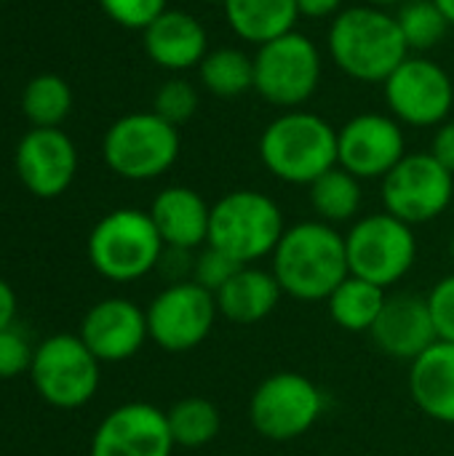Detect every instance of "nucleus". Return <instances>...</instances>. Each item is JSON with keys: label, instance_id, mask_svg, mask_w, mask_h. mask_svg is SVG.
Returning <instances> with one entry per match:
<instances>
[{"label": "nucleus", "instance_id": "nucleus-18", "mask_svg": "<svg viewBox=\"0 0 454 456\" xmlns=\"http://www.w3.org/2000/svg\"><path fill=\"white\" fill-rule=\"evenodd\" d=\"M375 347L396 361H417L439 342L428 299L420 294H388L377 323L369 331Z\"/></svg>", "mask_w": 454, "mask_h": 456}, {"label": "nucleus", "instance_id": "nucleus-31", "mask_svg": "<svg viewBox=\"0 0 454 456\" xmlns=\"http://www.w3.org/2000/svg\"><path fill=\"white\" fill-rule=\"evenodd\" d=\"M241 267H244V265L235 262L233 256H227L225 251H219V248H214V246H203V248H198V254H195L190 281H195L201 289H206L209 294L217 297V294L230 283V278H233Z\"/></svg>", "mask_w": 454, "mask_h": 456}, {"label": "nucleus", "instance_id": "nucleus-19", "mask_svg": "<svg viewBox=\"0 0 454 456\" xmlns=\"http://www.w3.org/2000/svg\"><path fill=\"white\" fill-rule=\"evenodd\" d=\"M142 45L153 64L169 72H185L203 61L209 53V32L187 11L166 8L147 29H142Z\"/></svg>", "mask_w": 454, "mask_h": 456}, {"label": "nucleus", "instance_id": "nucleus-38", "mask_svg": "<svg viewBox=\"0 0 454 456\" xmlns=\"http://www.w3.org/2000/svg\"><path fill=\"white\" fill-rule=\"evenodd\" d=\"M439 8H442V13L447 16V21H450V27H454V0H433Z\"/></svg>", "mask_w": 454, "mask_h": 456}, {"label": "nucleus", "instance_id": "nucleus-8", "mask_svg": "<svg viewBox=\"0 0 454 456\" xmlns=\"http://www.w3.org/2000/svg\"><path fill=\"white\" fill-rule=\"evenodd\" d=\"M29 379L54 409H83L99 390L102 363L78 334H54L35 347Z\"/></svg>", "mask_w": 454, "mask_h": 456}, {"label": "nucleus", "instance_id": "nucleus-32", "mask_svg": "<svg viewBox=\"0 0 454 456\" xmlns=\"http://www.w3.org/2000/svg\"><path fill=\"white\" fill-rule=\"evenodd\" d=\"M99 5L126 29H147L166 11V0H99Z\"/></svg>", "mask_w": 454, "mask_h": 456}, {"label": "nucleus", "instance_id": "nucleus-7", "mask_svg": "<svg viewBox=\"0 0 454 456\" xmlns=\"http://www.w3.org/2000/svg\"><path fill=\"white\" fill-rule=\"evenodd\" d=\"M324 59L318 45L292 29L254 53V91L273 107L300 110L318 91Z\"/></svg>", "mask_w": 454, "mask_h": 456}, {"label": "nucleus", "instance_id": "nucleus-34", "mask_svg": "<svg viewBox=\"0 0 454 456\" xmlns=\"http://www.w3.org/2000/svg\"><path fill=\"white\" fill-rule=\"evenodd\" d=\"M428 307H431V318L436 326V334L442 342H452L454 345V273L444 275L431 291H428Z\"/></svg>", "mask_w": 454, "mask_h": 456}, {"label": "nucleus", "instance_id": "nucleus-29", "mask_svg": "<svg viewBox=\"0 0 454 456\" xmlns=\"http://www.w3.org/2000/svg\"><path fill=\"white\" fill-rule=\"evenodd\" d=\"M393 16L399 21L409 53L436 48L450 32V21L433 0H407L404 5H399Z\"/></svg>", "mask_w": 454, "mask_h": 456}, {"label": "nucleus", "instance_id": "nucleus-4", "mask_svg": "<svg viewBox=\"0 0 454 456\" xmlns=\"http://www.w3.org/2000/svg\"><path fill=\"white\" fill-rule=\"evenodd\" d=\"M91 267L112 283H134L158 270L166 251L153 219L139 208L104 214L86 243Z\"/></svg>", "mask_w": 454, "mask_h": 456}, {"label": "nucleus", "instance_id": "nucleus-21", "mask_svg": "<svg viewBox=\"0 0 454 456\" xmlns=\"http://www.w3.org/2000/svg\"><path fill=\"white\" fill-rule=\"evenodd\" d=\"M415 406L433 422L454 425V345L436 342L409 366Z\"/></svg>", "mask_w": 454, "mask_h": 456}, {"label": "nucleus", "instance_id": "nucleus-11", "mask_svg": "<svg viewBox=\"0 0 454 456\" xmlns=\"http://www.w3.org/2000/svg\"><path fill=\"white\" fill-rule=\"evenodd\" d=\"M383 206L409 227L439 219L454 198V176L431 152H407L383 179Z\"/></svg>", "mask_w": 454, "mask_h": 456}, {"label": "nucleus", "instance_id": "nucleus-16", "mask_svg": "<svg viewBox=\"0 0 454 456\" xmlns=\"http://www.w3.org/2000/svg\"><path fill=\"white\" fill-rule=\"evenodd\" d=\"M78 337L99 358V363H123L150 339L147 313L126 297L99 299L83 315Z\"/></svg>", "mask_w": 454, "mask_h": 456}, {"label": "nucleus", "instance_id": "nucleus-25", "mask_svg": "<svg viewBox=\"0 0 454 456\" xmlns=\"http://www.w3.org/2000/svg\"><path fill=\"white\" fill-rule=\"evenodd\" d=\"M361 203H364L361 179L345 171L343 166L329 168L324 176H318L310 184V206L316 216L332 227L356 222L361 214Z\"/></svg>", "mask_w": 454, "mask_h": 456}, {"label": "nucleus", "instance_id": "nucleus-24", "mask_svg": "<svg viewBox=\"0 0 454 456\" xmlns=\"http://www.w3.org/2000/svg\"><path fill=\"white\" fill-rule=\"evenodd\" d=\"M385 299H388V289L364 281L359 275H348L326 299L329 318L351 334H364V331L369 334L383 313Z\"/></svg>", "mask_w": 454, "mask_h": 456}, {"label": "nucleus", "instance_id": "nucleus-33", "mask_svg": "<svg viewBox=\"0 0 454 456\" xmlns=\"http://www.w3.org/2000/svg\"><path fill=\"white\" fill-rule=\"evenodd\" d=\"M35 358V347L19 329H3L0 331V379H16L21 374H29Z\"/></svg>", "mask_w": 454, "mask_h": 456}, {"label": "nucleus", "instance_id": "nucleus-1", "mask_svg": "<svg viewBox=\"0 0 454 456\" xmlns=\"http://www.w3.org/2000/svg\"><path fill=\"white\" fill-rule=\"evenodd\" d=\"M270 262L281 291L300 302L329 299V294L351 275L345 235L321 219L286 227Z\"/></svg>", "mask_w": 454, "mask_h": 456}, {"label": "nucleus", "instance_id": "nucleus-37", "mask_svg": "<svg viewBox=\"0 0 454 456\" xmlns=\"http://www.w3.org/2000/svg\"><path fill=\"white\" fill-rule=\"evenodd\" d=\"M16 310H19V302H16V291L8 281L0 278V331L3 329H11L13 321H16Z\"/></svg>", "mask_w": 454, "mask_h": 456}, {"label": "nucleus", "instance_id": "nucleus-28", "mask_svg": "<svg viewBox=\"0 0 454 456\" xmlns=\"http://www.w3.org/2000/svg\"><path fill=\"white\" fill-rule=\"evenodd\" d=\"M72 91L59 75H37L27 83L21 94V110L35 128H59L70 115Z\"/></svg>", "mask_w": 454, "mask_h": 456}, {"label": "nucleus", "instance_id": "nucleus-10", "mask_svg": "<svg viewBox=\"0 0 454 456\" xmlns=\"http://www.w3.org/2000/svg\"><path fill=\"white\" fill-rule=\"evenodd\" d=\"M324 414V393L297 371L265 377L249 398L252 428L276 444L302 438Z\"/></svg>", "mask_w": 454, "mask_h": 456}, {"label": "nucleus", "instance_id": "nucleus-30", "mask_svg": "<svg viewBox=\"0 0 454 456\" xmlns=\"http://www.w3.org/2000/svg\"><path fill=\"white\" fill-rule=\"evenodd\" d=\"M198 88L185 80V77H171L166 80L158 91H155V99H153V112L161 115L166 123L171 126H182L187 123L195 112H198Z\"/></svg>", "mask_w": 454, "mask_h": 456}, {"label": "nucleus", "instance_id": "nucleus-3", "mask_svg": "<svg viewBox=\"0 0 454 456\" xmlns=\"http://www.w3.org/2000/svg\"><path fill=\"white\" fill-rule=\"evenodd\" d=\"M260 160L286 184H313L337 166V128L310 110H284L260 134Z\"/></svg>", "mask_w": 454, "mask_h": 456}, {"label": "nucleus", "instance_id": "nucleus-5", "mask_svg": "<svg viewBox=\"0 0 454 456\" xmlns=\"http://www.w3.org/2000/svg\"><path fill=\"white\" fill-rule=\"evenodd\" d=\"M286 232L281 206L260 190H233L211 206L209 243L241 265L273 256Z\"/></svg>", "mask_w": 454, "mask_h": 456}, {"label": "nucleus", "instance_id": "nucleus-39", "mask_svg": "<svg viewBox=\"0 0 454 456\" xmlns=\"http://www.w3.org/2000/svg\"><path fill=\"white\" fill-rule=\"evenodd\" d=\"M367 5H375V8H383V11H388V8H399V5H404L407 0H364Z\"/></svg>", "mask_w": 454, "mask_h": 456}, {"label": "nucleus", "instance_id": "nucleus-35", "mask_svg": "<svg viewBox=\"0 0 454 456\" xmlns=\"http://www.w3.org/2000/svg\"><path fill=\"white\" fill-rule=\"evenodd\" d=\"M431 155L450 171L454 176V118L444 120L436 134H433V144H431Z\"/></svg>", "mask_w": 454, "mask_h": 456}, {"label": "nucleus", "instance_id": "nucleus-22", "mask_svg": "<svg viewBox=\"0 0 454 456\" xmlns=\"http://www.w3.org/2000/svg\"><path fill=\"white\" fill-rule=\"evenodd\" d=\"M284 291L273 270L257 265H244L230 283L217 294V310L222 318L238 326H252L265 321L281 302Z\"/></svg>", "mask_w": 454, "mask_h": 456}, {"label": "nucleus", "instance_id": "nucleus-27", "mask_svg": "<svg viewBox=\"0 0 454 456\" xmlns=\"http://www.w3.org/2000/svg\"><path fill=\"white\" fill-rule=\"evenodd\" d=\"M166 419H169V430H171L174 444L182 449L209 446L219 436V428H222L219 409L209 398H198V395L177 401L166 411Z\"/></svg>", "mask_w": 454, "mask_h": 456}, {"label": "nucleus", "instance_id": "nucleus-20", "mask_svg": "<svg viewBox=\"0 0 454 456\" xmlns=\"http://www.w3.org/2000/svg\"><path fill=\"white\" fill-rule=\"evenodd\" d=\"M147 214L166 248L198 251L209 243L211 206L193 187L171 184L161 190Z\"/></svg>", "mask_w": 454, "mask_h": 456}, {"label": "nucleus", "instance_id": "nucleus-9", "mask_svg": "<svg viewBox=\"0 0 454 456\" xmlns=\"http://www.w3.org/2000/svg\"><path fill=\"white\" fill-rule=\"evenodd\" d=\"M345 251L351 275L391 289L404 281L415 267V227L391 216L388 211L359 216L345 232Z\"/></svg>", "mask_w": 454, "mask_h": 456}, {"label": "nucleus", "instance_id": "nucleus-6", "mask_svg": "<svg viewBox=\"0 0 454 456\" xmlns=\"http://www.w3.org/2000/svg\"><path fill=\"white\" fill-rule=\"evenodd\" d=\"M179 150V128L166 123L153 110L118 118L102 142L107 168L128 182H150L163 176L177 163Z\"/></svg>", "mask_w": 454, "mask_h": 456}, {"label": "nucleus", "instance_id": "nucleus-15", "mask_svg": "<svg viewBox=\"0 0 454 456\" xmlns=\"http://www.w3.org/2000/svg\"><path fill=\"white\" fill-rule=\"evenodd\" d=\"M177 449L166 411L131 401L112 409L94 430L88 456H171Z\"/></svg>", "mask_w": 454, "mask_h": 456}, {"label": "nucleus", "instance_id": "nucleus-12", "mask_svg": "<svg viewBox=\"0 0 454 456\" xmlns=\"http://www.w3.org/2000/svg\"><path fill=\"white\" fill-rule=\"evenodd\" d=\"M383 91L391 115L401 126L439 128L452 115L454 83L450 72L420 53H409L383 83Z\"/></svg>", "mask_w": 454, "mask_h": 456}, {"label": "nucleus", "instance_id": "nucleus-2", "mask_svg": "<svg viewBox=\"0 0 454 456\" xmlns=\"http://www.w3.org/2000/svg\"><path fill=\"white\" fill-rule=\"evenodd\" d=\"M326 51L334 67L359 83H385L409 56L396 16L367 3L348 5L332 19Z\"/></svg>", "mask_w": 454, "mask_h": 456}, {"label": "nucleus", "instance_id": "nucleus-40", "mask_svg": "<svg viewBox=\"0 0 454 456\" xmlns=\"http://www.w3.org/2000/svg\"><path fill=\"white\" fill-rule=\"evenodd\" d=\"M450 254H452V259H454V235H452V243H450Z\"/></svg>", "mask_w": 454, "mask_h": 456}, {"label": "nucleus", "instance_id": "nucleus-36", "mask_svg": "<svg viewBox=\"0 0 454 456\" xmlns=\"http://www.w3.org/2000/svg\"><path fill=\"white\" fill-rule=\"evenodd\" d=\"M343 8H345V0H297L300 19H310V21L334 19Z\"/></svg>", "mask_w": 454, "mask_h": 456}, {"label": "nucleus", "instance_id": "nucleus-13", "mask_svg": "<svg viewBox=\"0 0 454 456\" xmlns=\"http://www.w3.org/2000/svg\"><path fill=\"white\" fill-rule=\"evenodd\" d=\"M150 339L163 353H190L209 339L217 323V297L195 281L169 283L144 307Z\"/></svg>", "mask_w": 454, "mask_h": 456}, {"label": "nucleus", "instance_id": "nucleus-26", "mask_svg": "<svg viewBox=\"0 0 454 456\" xmlns=\"http://www.w3.org/2000/svg\"><path fill=\"white\" fill-rule=\"evenodd\" d=\"M198 77L211 96H244L246 91H254V56L233 45L214 48L198 64Z\"/></svg>", "mask_w": 454, "mask_h": 456}, {"label": "nucleus", "instance_id": "nucleus-17", "mask_svg": "<svg viewBox=\"0 0 454 456\" xmlns=\"http://www.w3.org/2000/svg\"><path fill=\"white\" fill-rule=\"evenodd\" d=\"M16 174L35 198H59L78 174V150L62 128H32L16 147Z\"/></svg>", "mask_w": 454, "mask_h": 456}, {"label": "nucleus", "instance_id": "nucleus-14", "mask_svg": "<svg viewBox=\"0 0 454 456\" xmlns=\"http://www.w3.org/2000/svg\"><path fill=\"white\" fill-rule=\"evenodd\" d=\"M407 155L404 126L385 112L353 115L337 131V166L364 179H385Z\"/></svg>", "mask_w": 454, "mask_h": 456}, {"label": "nucleus", "instance_id": "nucleus-23", "mask_svg": "<svg viewBox=\"0 0 454 456\" xmlns=\"http://www.w3.org/2000/svg\"><path fill=\"white\" fill-rule=\"evenodd\" d=\"M222 13L233 35L257 48L292 32L300 19L297 0H222Z\"/></svg>", "mask_w": 454, "mask_h": 456}]
</instances>
